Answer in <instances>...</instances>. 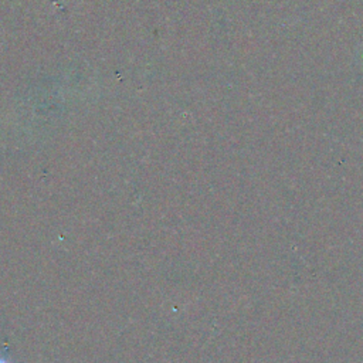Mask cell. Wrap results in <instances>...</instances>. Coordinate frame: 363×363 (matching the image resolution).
<instances>
[{"label":"cell","instance_id":"6da1fadb","mask_svg":"<svg viewBox=\"0 0 363 363\" xmlns=\"http://www.w3.org/2000/svg\"><path fill=\"white\" fill-rule=\"evenodd\" d=\"M0 363H9V362H7L6 359H1V357H0Z\"/></svg>","mask_w":363,"mask_h":363}]
</instances>
